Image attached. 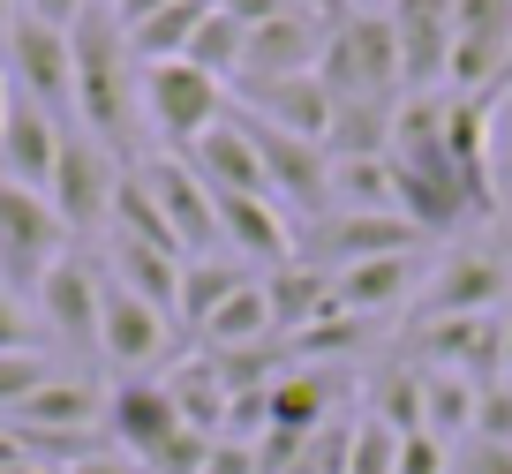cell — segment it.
Instances as JSON below:
<instances>
[{
    "label": "cell",
    "mask_w": 512,
    "mask_h": 474,
    "mask_svg": "<svg viewBox=\"0 0 512 474\" xmlns=\"http://www.w3.org/2000/svg\"><path fill=\"white\" fill-rule=\"evenodd\" d=\"M181 264H189V256H166V249H144V241L106 234V279L128 286L136 301H151V309H166L174 324H181Z\"/></svg>",
    "instance_id": "cell-24"
},
{
    "label": "cell",
    "mask_w": 512,
    "mask_h": 474,
    "mask_svg": "<svg viewBox=\"0 0 512 474\" xmlns=\"http://www.w3.org/2000/svg\"><path fill=\"white\" fill-rule=\"evenodd\" d=\"M0 422H8V429H46V437H83V429H106V392L53 369V377L38 384L23 407H8Z\"/></svg>",
    "instance_id": "cell-21"
},
{
    "label": "cell",
    "mask_w": 512,
    "mask_h": 474,
    "mask_svg": "<svg viewBox=\"0 0 512 474\" xmlns=\"http://www.w3.org/2000/svg\"><path fill=\"white\" fill-rule=\"evenodd\" d=\"M61 474H151V467H144V459H128L121 444H106V452L76 459V467H61Z\"/></svg>",
    "instance_id": "cell-41"
},
{
    "label": "cell",
    "mask_w": 512,
    "mask_h": 474,
    "mask_svg": "<svg viewBox=\"0 0 512 474\" xmlns=\"http://www.w3.org/2000/svg\"><path fill=\"white\" fill-rule=\"evenodd\" d=\"M121 158L106 151L98 136H83V128H68L61 136V158H53V189H46V204H53V219L68 226V234H106L113 226V189H121Z\"/></svg>",
    "instance_id": "cell-3"
},
{
    "label": "cell",
    "mask_w": 512,
    "mask_h": 474,
    "mask_svg": "<svg viewBox=\"0 0 512 474\" xmlns=\"http://www.w3.org/2000/svg\"><path fill=\"white\" fill-rule=\"evenodd\" d=\"M234 106L256 113V121H272V128H287V136H309V143H324V128H332V91H324L317 68L309 76H279V83H249Z\"/></svg>",
    "instance_id": "cell-22"
},
{
    "label": "cell",
    "mask_w": 512,
    "mask_h": 474,
    "mask_svg": "<svg viewBox=\"0 0 512 474\" xmlns=\"http://www.w3.org/2000/svg\"><path fill=\"white\" fill-rule=\"evenodd\" d=\"M445 459H452V444H437L430 429H422V437H400V459H392V474H445Z\"/></svg>",
    "instance_id": "cell-40"
},
{
    "label": "cell",
    "mask_w": 512,
    "mask_h": 474,
    "mask_svg": "<svg viewBox=\"0 0 512 474\" xmlns=\"http://www.w3.org/2000/svg\"><path fill=\"white\" fill-rule=\"evenodd\" d=\"M332 392H339V369L287 362V377L264 392V407H272V429H287V437H317V429H332Z\"/></svg>",
    "instance_id": "cell-25"
},
{
    "label": "cell",
    "mask_w": 512,
    "mask_h": 474,
    "mask_svg": "<svg viewBox=\"0 0 512 474\" xmlns=\"http://www.w3.org/2000/svg\"><path fill=\"white\" fill-rule=\"evenodd\" d=\"M136 98H144V113H151V128H159L174 151H189L196 136H204L211 121H226V83L219 76H204V68H189V61H151V68H136Z\"/></svg>",
    "instance_id": "cell-6"
},
{
    "label": "cell",
    "mask_w": 512,
    "mask_h": 474,
    "mask_svg": "<svg viewBox=\"0 0 512 474\" xmlns=\"http://www.w3.org/2000/svg\"><path fill=\"white\" fill-rule=\"evenodd\" d=\"M241 38H249V31H241L219 0H211V16L196 23V38H189V53H181V61L204 68V76H219V83H234V76H241Z\"/></svg>",
    "instance_id": "cell-33"
},
{
    "label": "cell",
    "mask_w": 512,
    "mask_h": 474,
    "mask_svg": "<svg viewBox=\"0 0 512 474\" xmlns=\"http://www.w3.org/2000/svg\"><path fill=\"white\" fill-rule=\"evenodd\" d=\"M0 46H8V83H16L23 98H38L53 121L76 113V53H68V31H53V23H38V16H16Z\"/></svg>",
    "instance_id": "cell-9"
},
{
    "label": "cell",
    "mask_w": 512,
    "mask_h": 474,
    "mask_svg": "<svg viewBox=\"0 0 512 474\" xmlns=\"http://www.w3.org/2000/svg\"><path fill=\"white\" fill-rule=\"evenodd\" d=\"M174 429H189V422H181L166 377H121V384L106 392V437L121 444L128 459H151Z\"/></svg>",
    "instance_id": "cell-15"
},
{
    "label": "cell",
    "mask_w": 512,
    "mask_h": 474,
    "mask_svg": "<svg viewBox=\"0 0 512 474\" xmlns=\"http://www.w3.org/2000/svg\"><path fill=\"white\" fill-rule=\"evenodd\" d=\"M279 8H309V0H279Z\"/></svg>",
    "instance_id": "cell-50"
},
{
    "label": "cell",
    "mask_w": 512,
    "mask_h": 474,
    "mask_svg": "<svg viewBox=\"0 0 512 474\" xmlns=\"http://www.w3.org/2000/svg\"><path fill=\"white\" fill-rule=\"evenodd\" d=\"M332 106H400L407 98V61H400V31L392 16H339L324 31V61H317Z\"/></svg>",
    "instance_id": "cell-2"
},
{
    "label": "cell",
    "mask_w": 512,
    "mask_h": 474,
    "mask_svg": "<svg viewBox=\"0 0 512 474\" xmlns=\"http://www.w3.org/2000/svg\"><path fill=\"white\" fill-rule=\"evenodd\" d=\"M415 249H400V256H369V264H347V271H332V309L339 316H362V324H377L384 309H400L407 294H415Z\"/></svg>",
    "instance_id": "cell-23"
},
{
    "label": "cell",
    "mask_w": 512,
    "mask_h": 474,
    "mask_svg": "<svg viewBox=\"0 0 512 474\" xmlns=\"http://www.w3.org/2000/svg\"><path fill=\"white\" fill-rule=\"evenodd\" d=\"M324 31H332V23H324L317 8H279L272 23H256V31L241 38L234 91H249V83H279V76H309V68L324 61Z\"/></svg>",
    "instance_id": "cell-12"
},
{
    "label": "cell",
    "mask_w": 512,
    "mask_h": 474,
    "mask_svg": "<svg viewBox=\"0 0 512 474\" xmlns=\"http://www.w3.org/2000/svg\"><path fill=\"white\" fill-rule=\"evenodd\" d=\"M415 241L422 234L400 211H324V219L294 241V256L317 264V271H347V264H369V256H400V249H415Z\"/></svg>",
    "instance_id": "cell-8"
},
{
    "label": "cell",
    "mask_w": 512,
    "mask_h": 474,
    "mask_svg": "<svg viewBox=\"0 0 512 474\" xmlns=\"http://www.w3.org/2000/svg\"><path fill=\"white\" fill-rule=\"evenodd\" d=\"M264 301H272V332L279 339H294V332H309L317 316H332V271H317V264H279V271H264Z\"/></svg>",
    "instance_id": "cell-26"
},
{
    "label": "cell",
    "mask_w": 512,
    "mask_h": 474,
    "mask_svg": "<svg viewBox=\"0 0 512 474\" xmlns=\"http://www.w3.org/2000/svg\"><path fill=\"white\" fill-rule=\"evenodd\" d=\"M219 204V241L241 256V264H294V219L272 204V196H211Z\"/></svg>",
    "instance_id": "cell-19"
},
{
    "label": "cell",
    "mask_w": 512,
    "mask_h": 474,
    "mask_svg": "<svg viewBox=\"0 0 512 474\" xmlns=\"http://www.w3.org/2000/svg\"><path fill=\"white\" fill-rule=\"evenodd\" d=\"M8 98H16V83H8V61H0V121H8Z\"/></svg>",
    "instance_id": "cell-47"
},
{
    "label": "cell",
    "mask_w": 512,
    "mask_h": 474,
    "mask_svg": "<svg viewBox=\"0 0 512 474\" xmlns=\"http://www.w3.org/2000/svg\"><path fill=\"white\" fill-rule=\"evenodd\" d=\"M46 377H53V354H46V347L0 354V414H8V407H23V399H31Z\"/></svg>",
    "instance_id": "cell-35"
},
{
    "label": "cell",
    "mask_w": 512,
    "mask_h": 474,
    "mask_svg": "<svg viewBox=\"0 0 512 474\" xmlns=\"http://www.w3.org/2000/svg\"><path fill=\"white\" fill-rule=\"evenodd\" d=\"M422 369H452L475 384H505L497 377V316H422Z\"/></svg>",
    "instance_id": "cell-18"
},
{
    "label": "cell",
    "mask_w": 512,
    "mask_h": 474,
    "mask_svg": "<svg viewBox=\"0 0 512 474\" xmlns=\"http://www.w3.org/2000/svg\"><path fill=\"white\" fill-rule=\"evenodd\" d=\"M136 181L151 189V204L166 211V226H174L181 256H219V204H211V189L189 174V158H144L136 166Z\"/></svg>",
    "instance_id": "cell-13"
},
{
    "label": "cell",
    "mask_w": 512,
    "mask_h": 474,
    "mask_svg": "<svg viewBox=\"0 0 512 474\" xmlns=\"http://www.w3.org/2000/svg\"><path fill=\"white\" fill-rule=\"evenodd\" d=\"M512 301V264L497 249H445L422 279V316H497Z\"/></svg>",
    "instance_id": "cell-11"
},
{
    "label": "cell",
    "mask_w": 512,
    "mask_h": 474,
    "mask_svg": "<svg viewBox=\"0 0 512 474\" xmlns=\"http://www.w3.org/2000/svg\"><path fill=\"white\" fill-rule=\"evenodd\" d=\"M211 444H219V437H204V429H174V437H166L159 452L144 459V467H151V474H204Z\"/></svg>",
    "instance_id": "cell-36"
},
{
    "label": "cell",
    "mask_w": 512,
    "mask_h": 474,
    "mask_svg": "<svg viewBox=\"0 0 512 474\" xmlns=\"http://www.w3.org/2000/svg\"><path fill=\"white\" fill-rule=\"evenodd\" d=\"M0 474H61V467H38V459H23V467H0Z\"/></svg>",
    "instance_id": "cell-48"
},
{
    "label": "cell",
    "mask_w": 512,
    "mask_h": 474,
    "mask_svg": "<svg viewBox=\"0 0 512 474\" xmlns=\"http://www.w3.org/2000/svg\"><path fill=\"white\" fill-rule=\"evenodd\" d=\"M497 377H505V384H512V309H505V316H497Z\"/></svg>",
    "instance_id": "cell-44"
},
{
    "label": "cell",
    "mask_w": 512,
    "mask_h": 474,
    "mask_svg": "<svg viewBox=\"0 0 512 474\" xmlns=\"http://www.w3.org/2000/svg\"><path fill=\"white\" fill-rule=\"evenodd\" d=\"M272 301H264V279H249V286H234V294L211 309V324L196 332V347L204 354H241V347H272Z\"/></svg>",
    "instance_id": "cell-27"
},
{
    "label": "cell",
    "mask_w": 512,
    "mask_h": 474,
    "mask_svg": "<svg viewBox=\"0 0 512 474\" xmlns=\"http://www.w3.org/2000/svg\"><path fill=\"white\" fill-rule=\"evenodd\" d=\"M512 61V0H452V61L445 91L452 98H490V83Z\"/></svg>",
    "instance_id": "cell-7"
},
{
    "label": "cell",
    "mask_w": 512,
    "mask_h": 474,
    "mask_svg": "<svg viewBox=\"0 0 512 474\" xmlns=\"http://www.w3.org/2000/svg\"><path fill=\"white\" fill-rule=\"evenodd\" d=\"M61 136L68 128L53 121L38 98H8V121H0V181H16V189H53V158H61Z\"/></svg>",
    "instance_id": "cell-16"
},
{
    "label": "cell",
    "mask_w": 512,
    "mask_h": 474,
    "mask_svg": "<svg viewBox=\"0 0 512 474\" xmlns=\"http://www.w3.org/2000/svg\"><path fill=\"white\" fill-rule=\"evenodd\" d=\"M83 8H98V0H23V16L53 23V31H76V16H83Z\"/></svg>",
    "instance_id": "cell-42"
},
{
    "label": "cell",
    "mask_w": 512,
    "mask_h": 474,
    "mask_svg": "<svg viewBox=\"0 0 512 474\" xmlns=\"http://www.w3.org/2000/svg\"><path fill=\"white\" fill-rule=\"evenodd\" d=\"M68 249H76V234L53 219L46 196H38V189H16V181H0V286L38 294V279H46Z\"/></svg>",
    "instance_id": "cell-4"
},
{
    "label": "cell",
    "mask_w": 512,
    "mask_h": 474,
    "mask_svg": "<svg viewBox=\"0 0 512 474\" xmlns=\"http://www.w3.org/2000/svg\"><path fill=\"white\" fill-rule=\"evenodd\" d=\"M475 437L512 444V384H482V399H475Z\"/></svg>",
    "instance_id": "cell-39"
},
{
    "label": "cell",
    "mask_w": 512,
    "mask_h": 474,
    "mask_svg": "<svg viewBox=\"0 0 512 474\" xmlns=\"http://www.w3.org/2000/svg\"><path fill=\"white\" fill-rule=\"evenodd\" d=\"M445 474H512V444H497V437H475V429H467V437L452 444Z\"/></svg>",
    "instance_id": "cell-37"
},
{
    "label": "cell",
    "mask_w": 512,
    "mask_h": 474,
    "mask_svg": "<svg viewBox=\"0 0 512 474\" xmlns=\"http://www.w3.org/2000/svg\"><path fill=\"white\" fill-rule=\"evenodd\" d=\"M98 286H106V271L91 264L83 249H68L61 264L38 279V316H46V332L68 339L76 354H98Z\"/></svg>",
    "instance_id": "cell-14"
},
{
    "label": "cell",
    "mask_w": 512,
    "mask_h": 474,
    "mask_svg": "<svg viewBox=\"0 0 512 474\" xmlns=\"http://www.w3.org/2000/svg\"><path fill=\"white\" fill-rule=\"evenodd\" d=\"M181 158H189V174L204 181L211 196H272L264 189V158H256V143H249V128H241L234 106H226V121H211Z\"/></svg>",
    "instance_id": "cell-17"
},
{
    "label": "cell",
    "mask_w": 512,
    "mask_h": 474,
    "mask_svg": "<svg viewBox=\"0 0 512 474\" xmlns=\"http://www.w3.org/2000/svg\"><path fill=\"white\" fill-rule=\"evenodd\" d=\"M490 121H497L490 98H452L445 106V166H452V181H460L467 219H497V211H505V196H497V158H490Z\"/></svg>",
    "instance_id": "cell-10"
},
{
    "label": "cell",
    "mask_w": 512,
    "mask_h": 474,
    "mask_svg": "<svg viewBox=\"0 0 512 474\" xmlns=\"http://www.w3.org/2000/svg\"><path fill=\"white\" fill-rule=\"evenodd\" d=\"M204 16H211V0H174V8L144 16L136 31H121V38H128V61H136V68H151V61H181Z\"/></svg>",
    "instance_id": "cell-30"
},
{
    "label": "cell",
    "mask_w": 512,
    "mask_h": 474,
    "mask_svg": "<svg viewBox=\"0 0 512 474\" xmlns=\"http://www.w3.org/2000/svg\"><path fill=\"white\" fill-rule=\"evenodd\" d=\"M23 16V8H16V0H0V38H8V23H16Z\"/></svg>",
    "instance_id": "cell-49"
},
{
    "label": "cell",
    "mask_w": 512,
    "mask_h": 474,
    "mask_svg": "<svg viewBox=\"0 0 512 474\" xmlns=\"http://www.w3.org/2000/svg\"><path fill=\"white\" fill-rule=\"evenodd\" d=\"M23 347H38V324L16 286H0V354H23Z\"/></svg>",
    "instance_id": "cell-38"
},
{
    "label": "cell",
    "mask_w": 512,
    "mask_h": 474,
    "mask_svg": "<svg viewBox=\"0 0 512 474\" xmlns=\"http://www.w3.org/2000/svg\"><path fill=\"white\" fill-rule=\"evenodd\" d=\"M475 399H482V384H475V377L422 369V429H430L437 444H460L467 429H475Z\"/></svg>",
    "instance_id": "cell-31"
},
{
    "label": "cell",
    "mask_w": 512,
    "mask_h": 474,
    "mask_svg": "<svg viewBox=\"0 0 512 474\" xmlns=\"http://www.w3.org/2000/svg\"><path fill=\"white\" fill-rule=\"evenodd\" d=\"M369 422L392 429V437H422V362H384L369 377Z\"/></svg>",
    "instance_id": "cell-29"
},
{
    "label": "cell",
    "mask_w": 512,
    "mask_h": 474,
    "mask_svg": "<svg viewBox=\"0 0 512 474\" xmlns=\"http://www.w3.org/2000/svg\"><path fill=\"white\" fill-rule=\"evenodd\" d=\"M332 211H400L392 158H332Z\"/></svg>",
    "instance_id": "cell-32"
},
{
    "label": "cell",
    "mask_w": 512,
    "mask_h": 474,
    "mask_svg": "<svg viewBox=\"0 0 512 474\" xmlns=\"http://www.w3.org/2000/svg\"><path fill=\"white\" fill-rule=\"evenodd\" d=\"M392 459H400V437H392V429H377V422L362 414V422H354V437H347L339 474H392Z\"/></svg>",
    "instance_id": "cell-34"
},
{
    "label": "cell",
    "mask_w": 512,
    "mask_h": 474,
    "mask_svg": "<svg viewBox=\"0 0 512 474\" xmlns=\"http://www.w3.org/2000/svg\"><path fill=\"white\" fill-rule=\"evenodd\" d=\"M249 279H256V271L241 264L234 249H219V256H189V264H181V324H189V332H204L211 309H219L234 286H249Z\"/></svg>",
    "instance_id": "cell-28"
},
{
    "label": "cell",
    "mask_w": 512,
    "mask_h": 474,
    "mask_svg": "<svg viewBox=\"0 0 512 474\" xmlns=\"http://www.w3.org/2000/svg\"><path fill=\"white\" fill-rule=\"evenodd\" d=\"M106 8H113V23H121V31H136L144 16H159V8H174V0H106Z\"/></svg>",
    "instance_id": "cell-43"
},
{
    "label": "cell",
    "mask_w": 512,
    "mask_h": 474,
    "mask_svg": "<svg viewBox=\"0 0 512 474\" xmlns=\"http://www.w3.org/2000/svg\"><path fill=\"white\" fill-rule=\"evenodd\" d=\"M68 53H76V121H83V136H98L106 151H121L128 121H136V61H128V38H121V23H113L106 0L76 16Z\"/></svg>",
    "instance_id": "cell-1"
},
{
    "label": "cell",
    "mask_w": 512,
    "mask_h": 474,
    "mask_svg": "<svg viewBox=\"0 0 512 474\" xmlns=\"http://www.w3.org/2000/svg\"><path fill=\"white\" fill-rule=\"evenodd\" d=\"M392 31H400L407 91H445V61H452V0H392Z\"/></svg>",
    "instance_id": "cell-20"
},
{
    "label": "cell",
    "mask_w": 512,
    "mask_h": 474,
    "mask_svg": "<svg viewBox=\"0 0 512 474\" xmlns=\"http://www.w3.org/2000/svg\"><path fill=\"white\" fill-rule=\"evenodd\" d=\"M339 16H392V0H339Z\"/></svg>",
    "instance_id": "cell-45"
},
{
    "label": "cell",
    "mask_w": 512,
    "mask_h": 474,
    "mask_svg": "<svg viewBox=\"0 0 512 474\" xmlns=\"http://www.w3.org/2000/svg\"><path fill=\"white\" fill-rule=\"evenodd\" d=\"M0 467H23V444H16V429L0 422Z\"/></svg>",
    "instance_id": "cell-46"
},
{
    "label": "cell",
    "mask_w": 512,
    "mask_h": 474,
    "mask_svg": "<svg viewBox=\"0 0 512 474\" xmlns=\"http://www.w3.org/2000/svg\"><path fill=\"white\" fill-rule=\"evenodd\" d=\"M98 362L113 377H166V362H174V316L106 279L98 286Z\"/></svg>",
    "instance_id": "cell-5"
}]
</instances>
